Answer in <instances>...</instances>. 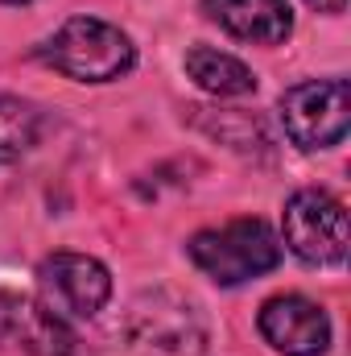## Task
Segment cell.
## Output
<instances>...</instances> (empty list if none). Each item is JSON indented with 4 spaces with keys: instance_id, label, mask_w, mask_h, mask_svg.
I'll return each instance as SVG.
<instances>
[{
    "instance_id": "1",
    "label": "cell",
    "mask_w": 351,
    "mask_h": 356,
    "mask_svg": "<svg viewBox=\"0 0 351 356\" xmlns=\"http://www.w3.org/2000/svg\"><path fill=\"white\" fill-rule=\"evenodd\" d=\"M37 58L75 83H112L137 67V46L120 25L99 17H71L37 46Z\"/></svg>"
},
{
    "instance_id": "3",
    "label": "cell",
    "mask_w": 351,
    "mask_h": 356,
    "mask_svg": "<svg viewBox=\"0 0 351 356\" xmlns=\"http://www.w3.org/2000/svg\"><path fill=\"white\" fill-rule=\"evenodd\" d=\"M277 112H281L285 137L298 149H331L351 129V88L343 75L306 79L281 95Z\"/></svg>"
},
{
    "instance_id": "7",
    "label": "cell",
    "mask_w": 351,
    "mask_h": 356,
    "mask_svg": "<svg viewBox=\"0 0 351 356\" xmlns=\"http://www.w3.org/2000/svg\"><path fill=\"white\" fill-rule=\"evenodd\" d=\"M42 302L62 319H95L112 298V273L87 253H50L37 266Z\"/></svg>"
},
{
    "instance_id": "8",
    "label": "cell",
    "mask_w": 351,
    "mask_h": 356,
    "mask_svg": "<svg viewBox=\"0 0 351 356\" xmlns=\"http://www.w3.org/2000/svg\"><path fill=\"white\" fill-rule=\"evenodd\" d=\"M261 336L285 356H323L331 344V319L306 294H277L257 315Z\"/></svg>"
},
{
    "instance_id": "9",
    "label": "cell",
    "mask_w": 351,
    "mask_h": 356,
    "mask_svg": "<svg viewBox=\"0 0 351 356\" xmlns=\"http://www.w3.org/2000/svg\"><path fill=\"white\" fill-rule=\"evenodd\" d=\"M203 13L232 38L257 46H277L293 33L289 0H203Z\"/></svg>"
},
{
    "instance_id": "4",
    "label": "cell",
    "mask_w": 351,
    "mask_h": 356,
    "mask_svg": "<svg viewBox=\"0 0 351 356\" xmlns=\"http://www.w3.org/2000/svg\"><path fill=\"white\" fill-rule=\"evenodd\" d=\"M285 245L306 266H343L348 261V207L323 191L306 186L285 199Z\"/></svg>"
},
{
    "instance_id": "6",
    "label": "cell",
    "mask_w": 351,
    "mask_h": 356,
    "mask_svg": "<svg viewBox=\"0 0 351 356\" xmlns=\"http://www.w3.org/2000/svg\"><path fill=\"white\" fill-rule=\"evenodd\" d=\"M0 353L17 356H87L79 332L46 302L0 290Z\"/></svg>"
},
{
    "instance_id": "10",
    "label": "cell",
    "mask_w": 351,
    "mask_h": 356,
    "mask_svg": "<svg viewBox=\"0 0 351 356\" xmlns=\"http://www.w3.org/2000/svg\"><path fill=\"white\" fill-rule=\"evenodd\" d=\"M186 75L207 91V95H219V99H236V95H252L257 91V75L248 63H240L236 54H223L215 46H190L186 58H182Z\"/></svg>"
},
{
    "instance_id": "2",
    "label": "cell",
    "mask_w": 351,
    "mask_h": 356,
    "mask_svg": "<svg viewBox=\"0 0 351 356\" xmlns=\"http://www.w3.org/2000/svg\"><path fill=\"white\" fill-rule=\"evenodd\" d=\"M186 253L215 286H240L281 266V241L264 220H232L223 228H203L186 241Z\"/></svg>"
},
{
    "instance_id": "13",
    "label": "cell",
    "mask_w": 351,
    "mask_h": 356,
    "mask_svg": "<svg viewBox=\"0 0 351 356\" xmlns=\"http://www.w3.org/2000/svg\"><path fill=\"white\" fill-rule=\"evenodd\" d=\"M4 4H29V0H4Z\"/></svg>"
},
{
    "instance_id": "12",
    "label": "cell",
    "mask_w": 351,
    "mask_h": 356,
    "mask_svg": "<svg viewBox=\"0 0 351 356\" xmlns=\"http://www.w3.org/2000/svg\"><path fill=\"white\" fill-rule=\"evenodd\" d=\"M314 13H327V17H335V13H343L348 8V0H306Z\"/></svg>"
},
{
    "instance_id": "5",
    "label": "cell",
    "mask_w": 351,
    "mask_h": 356,
    "mask_svg": "<svg viewBox=\"0 0 351 356\" xmlns=\"http://www.w3.org/2000/svg\"><path fill=\"white\" fill-rule=\"evenodd\" d=\"M128 340L141 356H203L207 327L190 298H178L170 290H153L132 302Z\"/></svg>"
},
{
    "instance_id": "11",
    "label": "cell",
    "mask_w": 351,
    "mask_h": 356,
    "mask_svg": "<svg viewBox=\"0 0 351 356\" xmlns=\"http://www.w3.org/2000/svg\"><path fill=\"white\" fill-rule=\"evenodd\" d=\"M42 141V112L29 99L0 95V162L29 154Z\"/></svg>"
}]
</instances>
